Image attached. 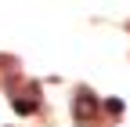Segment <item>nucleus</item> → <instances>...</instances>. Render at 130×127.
Wrapping results in <instances>:
<instances>
[{
    "label": "nucleus",
    "instance_id": "obj_1",
    "mask_svg": "<svg viewBox=\"0 0 130 127\" xmlns=\"http://www.w3.org/2000/svg\"><path fill=\"white\" fill-rule=\"evenodd\" d=\"M98 113V98L90 91H79V98H76V116L79 120H87V116H94Z\"/></svg>",
    "mask_w": 130,
    "mask_h": 127
},
{
    "label": "nucleus",
    "instance_id": "obj_2",
    "mask_svg": "<svg viewBox=\"0 0 130 127\" xmlns=\"http://www.w3.org/2000/svg\"><path fill=\"white\" fill-rule=\"evenodd\" d=\"M14 109H18V113H22V116H29V113H32V109H36V102H25V98H18V102H14Z\"/></svg>",
    "mask_w": 130,
    "mask_h": 127
}]
</instances>
